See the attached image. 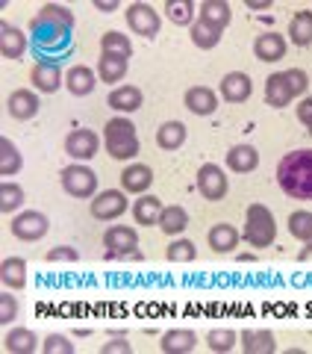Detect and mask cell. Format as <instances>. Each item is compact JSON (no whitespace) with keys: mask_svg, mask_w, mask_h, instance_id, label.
I'll list each match as a JSON object with an SVG mask.
<instances>
[{"mask_svg":"<svg viewBox=\"0 0 312 354\" xmlns=\"http://www.w3.org/2000/svg\"><path fill=\"white\" fill-rule=\"evenodd\" d=\"M260 165V151L253 145H233L227 151V169L236 174H251Z\"/></svg>","mask_w":312,"mask_h":354,"instance_id":"23","label":"cell"},{"mask_svg":"<svg viewBox=\"0 0 312 354\" xmlns=\"http://www.w3.org/2000/svg\"><path fill=\"white\" fill-rule=\"evenodd\" d=\"M183 104L192 115H213L218 109V95L209 86H192V88H186Z\"/></svg>","mask_w":312,"mask_h":354,"instance_id":"14","label":"cell"},{"mask_svg":"<svg viewBox=\"0 0 312 354\" xmlns=\"http://www.w3.org/2000/svg\"><path fill=\"white\" fill-rule=\"evenodd\" d=\"M21 165H24V160H21L18 145L9 142V136H3L0 139V177H15Z\"/></svg>","mask_w":312,"mask_h":354,"instance_id":"33","label":"cell"},{"mask_svg":"<svg viewBox=\"0 0 312 354\" xmlns=\"http://www.w3.org/2000/svg\"><path fill=\"white\" fill-rule=\"evenodd\" d=\"M124 15H127V27L136 32V36H142V39H156L159 36L162 18L150 3H130Z\"/></svg>","mask_w":312,"mask_h":354,"instance_id":"7","label":"cell"},{"mask_svg":"<svg viewBox=\"0 0 312 354\" xmlns=\"http://www.w3.org/2000/svg\"><path fill=\"white\" fill-rule=\"evenodd\" d=\"M9 227H12V236L21 242H39V239L48 236L50 218L44 213H39V209H24V213H18L12 221H9Z\"/></svg>","mask_w":312,"mask_h":354,"instance_id":"5","label":"cell"},{"mask_svg":"<svg viewBox=\"0 0 312 354\" xmlns=\"http://www.w3.org/2000/svg\"><path fill=\"white\" fill-rule=\"evenodd\" d=\"M3 348L9 354H32L39 348V337L32 334L30 328H12V330H6V337H3Z\"/></svg>","mask_w":312,"mask_h":354,"instance_id":"26","label":"cell"},{"mask_svg":"<svg viewBox=\"0 0 312 354\" xmlns=\"http://www.w3.org/2000/svg\"><path fill=\"white\" fill-rule=\"evenodd\" d=\"M289 39H292V44H298V48L312 44V12L309 9H300V12L292 15V21H289Z\"/></svg>","mask_w":312,"mask_h":354,"instance_id":"32","label":"cell"},{"mask_svg":"<svg viewBox=\"0 0 312 354\" xmlns=\"http://www.w3.org/2000/svg\"><path fill=\"white\" fill-rule=\"evenodd\" d=\"M195 12H197V6L192 0H168V3H165V15H168V21L177 27H192Z\"/></svg>","mask_w":312,"mask_h":354,"instance_id":"35","label":"cell"},{"mask_svg":"<svg viewBox=\"0 0 312 354\" xmlns=\"http://www.w3.org/2000/svg\"><path fill=\"white\" fill-rule=\"evenodd\" d=\"M100 53H115V57H133V41L130 36H124V32L118 30H109L100 36Z\"/></svg>","mask_w":312,"mask_h":354,"instance_id":"38","label":"cell"},{"mask_svg":"<svg viewBox=\"0 0 312 354\" xmlns=\"http://www.w3.org/2000/svg\"><path fill=\"white\" fill-rule=\"evenodd\" d=\"M309 136H312V124H309Z\"/></svg>","mask_w":312,"mask_h":354,"instance_id":"52","label":"cell"},{"mask_svg":"<svg viewBox=\"0 0 312 354\" xmlns=\"http://www.w3.org/2000/svg\"><path fill=\"white\" fill-rule=\"evenodd\" d=\"M239 346L244 348V354H271L277 351L274 334L265 328H244L239 337Z\"/></svg>","mask_w":312,"mask_h":354,"instance_id":"19","label":"cell"},{"mask_svg":"<svg viewBox=\"0 0 312 354\" xmlns=\"http://www.w3.org/2000/svg\"><path fill=\"white\" fill-rule=\"evenodd\" d=\"M206 346L215 354H227L239 346V334L233 328H213V330H206Z\"/></svg>","mask_w":312,"mask_h":354,"instance_id":"37","label":"cell"},{"mask_svg":"<svg viewBox=\"0 0 312 354\" xmlns=\"http://www.w3.org/2000/svg\"><path fill=\"white\" fill-rule=\"evenodd\" d=\"M59 183H62V189L68 192L71 198H80V201L97 195V174L88 169V165H83V162L65 165L62 174H59Z\"/></svg>","mask_w":312,"mask_h":354,"instance_id":"4","label":"cell"},{"mask_svg":"<svg viewBox=\"0 0 312 354\" xmlns=\"http://www.w3.org/2000/svg\"><path fill=\"white\" fill-rule=\"evenodd\" d=\"M106 104L115 109V113H136V109H142V104H144V95H142V88L139 86H115L113 92H109V97H106Z\"/></svg>","mask_w":312,"mask_h":354,"instance_id":"16","label":"cell"},{"mask_svg":"<svg viewBox=\"0 0 312 354\" xmlns=\"http://www.w3.org/2000/svg\"><path fill=\"white\" fill-rule=\"evenodd\" d=\"M248 9H271V0H248Z\"/></svg>","mask_w":312,"mask_h":354,"instance_id":"50","label":"cell"},{"mask_svg":"<svg viewBox=\"0 0 312 354\" xmlns=\"http://www.w3.org/2000/svg\"><path fill=\"white\" fill-rule=\"evenodd\" d=\"M39 97L32 88H15L12 95L6 97V113L18 118V121H30V118H36L39 115Z\"/></svg>","mask_w":312,"mask_h":354,"instance_id":"12","label":"cell"},{"mask_svg":"<svg viewBox=\"0 0 312 354\" xmlns=\"http://www.w3.org/2000/svg\"><path fill=\"white\" fill-rule=\"evenodd\" d=\"M118 6H121L118 0H95V9H97V12H115Z\"/></svg>","mask_w":312,"mask_h":354,"instance_id":"49","label":"cell"},{"mask_svg":"<svg viewBox=\"0 0 312 354\" xmlns=\"http://www.w3.org/2000/svg\"><path fill=\"white\" fill-rule=\"evenodd\" d=\"M95 86H97V77H95V71L88 68V65H71V68L65 71V88H68L71 95H77V97L92 95Z\"/></svg>","mask_w":312,"mask_h":354,"instance_id":"20","label":"cell"},{"mask_svg":"<svg viewBox=\"0 0 312 354\" xmlns=\"http://www.w3.org/2000/svg\"><path fill=\"white\" fill-rule=\"evenodd\" d=\"M30 36L41 59L59 62V57H65L74 44V12L62 3H44L32 18Z\"/></svg>","mask_w":312,"mask_h":354,"instance_id":"1","label":"cell"},{"mask_svg":"<svg viewBox=\"0 0 312 354\" xmlns=\"http://www.w3.org/2000/svg\"><path fill=\"white\" fill-rule=\"evenodd\" d=\"M156 227H159L162 234H168V236H180L183 230L188 227V213H186L180 204L165 207L162 216H159V225H156Z\"/></svg>","mask_w":312,"mask_h":354,"instance_id":"31","label":"cell"},{"mask_svg":"<svg viewBox=\"0 0 312 354\" xmlns=\"http://www.w3.org/2000/svg\"><path fill=\"white\" fill-rule=\"evenodd\" d=\"M292 97L295 95H292V88H289L283 74H271L269 80H265V101H269V106L283 109V106L292 104Z\"/></svg>","mask_w":312,"mask_h":354,"instance_id":"29","label":"cell"},{"mask_svg":"<svg viewBox=\"0 0 312 354\" xmlns=\"http://www.w3.org/2000/svg\"><path fill=\"white\" fill-rule=\"evenodd\" d=\"M130 351H133V346L127 342V337H115L100 346V354H130Z\"/></svg>","mask_w":312,"mask_h":354,"instance_id":"47","label":"cell"},{"mask_svg":"<svg viewBox=\"0 0 312 354\" xmlns=\"http://www.w3.org/2000/svg\"><path fill=\"white\" fill-rule=\"evenodd\" d=\"M165 257L171 263H192L197 257V248H195V242H188V239H174L168 251H165Z\"/></svg>","mask_w":312,"mask_h":354,"instance_id":"42","label":"cell"},{"mask_svg":"<svg viewBox=\"0 0 312 354\" xmlns=\"http://www.w3.org/2000/svg\"><path fill=\"white\" fill-rule=\"evenodd\" d=\"M77 260H80V251L71 245H59L48 251V263H77Z\"/></svg>","mask_w":312,"mask_h":354,"instance_id":"46","label":"cell"},{"mask_svg":"<svg viewBox=\"0 0 312 354\" xmlns=\"http://www.w3.org/2000/svg\"><path fill=\"white\" fill-rule=\"evenodd\" d=\"M277 183L295 201H312V151H292L277 162Z\"/></svg>","mask_w":312,"mask_h":354,"instance_id":"2","label":"cell"},{"mask_svg":"<svg viewBox=\"0 0 312 354\" xmlns=\"http://www.w3.org/2000/svg\"><path fill=\"white\" fill-rule=\"evenodd\" d=\"M156 145L162 151H177L186 145V124L183 121H165L156 130Z\"/></svg>","mask_w":312,"mask_h":354,"instance_id":"30","label":"cell"},{"mask_svg":"<svg viewBox=\"0 0 312 354\" xmlns=\"http://www.w3.org/2000/svg\"><path fill=\"white\" fill-rule=\"evenodd\" d=\"M41 351L44 354H74V342L65 334H50V337H44Z\"/></svg>","mask_w":312,"mask_h":354,"instance_id":"44","label":"cell"},{"mask_svg":"<svg viewBox=\"0 0 312 354\" xmlns=\"http://www.w3.org/2000/svg\"><path fill=\"white\" fill-rule=\"evenodd\" d=\"M27 36L12 24H0V57L3 59H21L27 53Z\"/></svg>","mask_w":312,"mask_h":354,"instance_id":"18","label":"cell"},{"mask_svg":"<svg viewBox=\"0 0 312 354\" xmlns=\"http://www.w3.org/2000/svg\"><path fill=\"white\" fill-rule=\"evenodd\" d=\"M0 281H3L6 290H24L27 286V260L24 257H6L0 263Z\"/></svg>","mask_w":312,"mask_h":354,"instance_id":"24","label":"cell"},{"mask_svg":"<svg viewBox=\"0 0 312 354\" xmlns=\"http://www.w3.org/2000/svg\"><path fill=\"white\" fill-rule=\"evenodd\" d=\"M256 257H253V254H239V263H253Z\"/></svg>","mask_w":312,"mask_h":354,"instance_id":"51","label":"cell"},{"mask_svg":"<svg viewBox=\"0 0 312 354\" xmlns=\"http://www.w3.org/2000/svg\"><path fill=\"white\" fill-rule=\"evenodd\" d=\"M162 201L156 195H142L136 204H133V218H136V225H159V216H162Z\"/></svg>","mask_w":312,"mask_h":354,"instance_id":"27","label":"cell"},{"mask_svg":"<svg viewBox=\"0 0 312 354\" xmlns=\"http://www.w3.org/2000/svg\"><path fill=\"white\" fill-rule=\"evenodd\" d=\"M230 18H233V9L227 0H204V3L197 6V21H204V24L215 27L221 32L230 24Z\"/></svg>","mask_w":312,"mask_h":354,"instance_id":"22","label":"cell"},{"mask_svg":"<svg viewBox=\"0 0 312 354\" xmlns=\"http://www.w3.org/2000/svg\"><path fill=\"white\" fill-rule=\"evenodd\" d=\"M130 68V59L127 57H115V53H100V62H97V77L104 83H121L127 77Z\"/></svg>","mask_w":312,"mask_h":354,"instance_id":"25","label":"cell"},{"mask_svg":"<svg viewBox=\"0 0 312 354\" xmlns=\"http://www.w3.org/2000/svg\"><path fill=\"white\" fill-rule=\"evenodd\" d=\"M251 92H253V83L244 71H230L221 77V97L227 104H244L251 97Z\"/></svg>","mask_w":312,"mask_h":354,"instance_id":"13","label":"cell"},{"mask_svg":"<svg viewBox=\"0 0 312 354\" xmlns=\"http://www.w3.org/2000/svg\"><path fill=\"white\" fill-rule=\"evenodd\" d=\"M92 216L97 221H115L127 213V192L124 189H104L92 198Z\"/></svg>","mask_w":312,"mask_h":354,"instance_id":"8","label":"cell"},{"mask_svg":"<svg viewBox=\"0 0 312 354\" xmlns=\"http://www.w3.org/2000/svg\"><path fill=\"white\" fill-rule=\"evenodd\" d=\"M12 290H3L0 292V325L9 328L18 319V298L15 295H9Z\"/></svg>","mask_w":312,"mask_h":354,"instance_id":"43","label":"cell"},{"mask_svg":"<svg viewBox=\"0 0 312 354\" xmlns=\"http://www.w3.org/2000/svg\"><path fill=\"white\" fill-rule=\"evenodd\" d=\"M156 180L150 165H142V162H133L121 171V189L130 192V195H144L150 189V183Z\"/></svg>","mask_w":312,"mask_h":354,"instance_id":"15","label":"cell"},{"mask_svg":"<svg viewBox=\"0 0 312 354\" xmlns=\"http://www.w3.org/2000/svg\"><path fill=\"white\" fill-rule=\"evenodd\" d=\"M104 245L109 248L106 251L109 260H127L130 254L139 248V234H136V227H130V225H113V227H106V234H104Z\"/></svg>","mask_w":312,"mask_h":354,"instance_id":"6","label":"cell"},{"mask_svg":"<svg viewBox=\"0 0 312 354\" xmlns=\"http://www.w3.org/2000/svg\"><path fill=\"white\" fill-rule=\"evenodd\" d=\"M188 36H192V44L197 50H213L221 41V30L204 24V21H195V24L188 27Z\"/></svg>","mask_w":312,"mask_h":354,"instance_id":"36","label":"cell"},{"mask_svg":"<svg viewBox=\"0 0 312 354\" xmlns=\"http://www.w3.org/2000/svg\"><path fill=\"white\" fill-rule=\"evenodd\" d=\"M239 239H242V234L233 225H215L213 230H209V236H206V242H209V248L213 251H218V254H230L233 248L239 245Z\"/></svg>","mask_w":312,"mask_h":354,"instance_id":"28","label":"cell"},{"mask_svg":"<svg viewBox=\"0 0 312 354\" xmlns=\"http://www.w3.org/2000/svg\"><path fill=\"white\" fill-rule=\"evenodd\" d=\"M159 348L165 354H188L197 348V334L192 328H174V330H165Z\"/></svg>","mask_w":312,"mask_h":354,"instance_id":"21","label":"cell"},{"mask_svg":"<svg viewBox=\"0 0 312 354\" xmlns=\"http://www.w3.org/2000/svg\"><path fill=\"white\" fill-rule=\"evenodd\" d=\"M283 77H286V83H289V88H292L295 97L304 95L306 88H309V77H306L304 68H289V71H283Z\"/></svg>","mask_w":312,"mask_h":354,"instance_id":"45","label":"cell"},{"mask_svg":"<svg viewBox=\"0 0 312 354\" xmlns=\"http://www.w3.org/2000/svg\"><path fill=\"white\" fill-rule=\"evenodd\" d=\"M289 234L304 242L306 248H312V213L309 209H295V213H289Z\"/></svg>","mask_w":312,"mask_h":354,"instance_id":"34","label":"cell"},{"mask_svg":"<svg viewBox=\"0 0 312 354\" xmlns=\"http://www.w3.org/2000/svg\"><path fill=\"white\" fill-rule=\"evenodd\" d=\"M106 153L113 160H136L139 157V139H106Z\"/></svg>","mask_w":312,"mask_h":354,"instance_id":"40","label":"cell"},{"mask_svg":"<svg viewBox=\"0 0 312 354\" xmlns=\"http://www.w3.org/2000/svg\"><path fill=\"white\" fill-rule=\"evenodd\" d=\"M97 148H100V136L95 130H88V127L71 130L68 136H65V153H68L71 160H77V162L92 160L97 153Z\"/></svg>","mask_w":312,"mask_h":354,"instance_id":"10","label":"cell"},{"mask_svg":"<svg viewBox=\"0 0 312 354\" xmlns=\"http://www.w3.org/2000/svg\"><path fill=\"white\" fill-rule=\"evenodd\" d=\"M277 239L274 213L265 204H251L244 209V242L253 248H269Z\"/></svg>","mask_w":312,"mask_h":354,"instance_id":"3","label":"cell"},{"mask_svg":"<svg viewBox=\"0 0 312 354\" xmlns=\"http://www.w3.org/2000/svg\"><path fill=\"white\" fill-rule=\"evenodd\" d=\"M286 39L280 32H262V36H256L253 41V53L260 62H280L286 57Z\"/></svg>","mask_w":312,"mask_h":354,"instance_id":"17","label":"cell"},{"mask_svg":"<svg viewBox=\"0 0 312 354\" xmlns=\"http://www.w3.org/2000/svg\"><path fill=\"white\" fill-rule=\"evenodd\" d=\"M230 183H227V174L221 171V165L215 162H204L197 169V192L206 198V201H221L227 195Z\"/></svg>","mask_w":312,"mask_h":354,"instance_id":"9","label":"cell"},{"mask_svg":"<svg viewBox=\"0 0 312 354\" xmlns=\"http://www.w3.org/2000/svg\"><path fill=\"white\" fill-rule=\"evenodd\" d=\"M295 113H298V121H300V124H312V97H304V101H300L298 104V109H295Z\"/></svg>","mask_w":312,"mask_h":354,"instance_id":"48","label":"cell"},{"mask_svg":"<svg viewBox=\"0 0 312 354\" xmlns=\"http://www.w3.org/2000/svg\"><path fill=\"white\" fill-rule=\"evenodd\" d=\"M21 204H24V189L12 180H3V186H0V213L9 216L21 209Z\"/></svg>","mask_w":312,"mask_h":354,"instance_id":"39","label":"cell"},{"mask_svg":"<svg viewBox=\"0 0 312 354\" xmlns=\"http://www.w3.org/2000/svg\"><path fill=\"white\" fill-rule=\"evenodd\" d=\"M30 83H32V88H36V92L53 95L59 86H65V77H62L59 62H53V59H39L36 65H32V71H30Z\"/></svg>","mask_w":312,"mask_h":354,"instance_id":"11","label":"cell"},{"mask_svg":"<svg viewBox=\"0 0 312 354\" xmlns=\"http://www.w3.org/2000/svg\"><path fill=\"white\" fill-rule=\"evenodd\" d=\"M133 136H136V124L124 115H115L104 124V142L106 139H133Z\"/></svg>","mask_w":312,"mask_h":354,"instance_id":"41","label":"cell"}]
</instances>
